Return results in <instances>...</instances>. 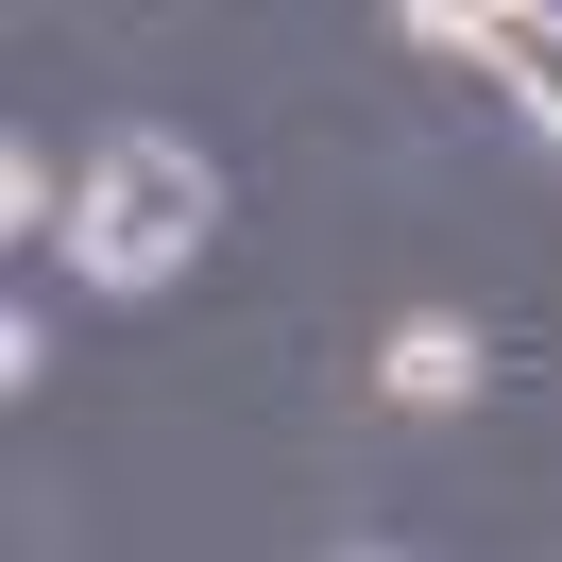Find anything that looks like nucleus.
I'll list each match as a JSON object with an SVG mask.
<instances>
[{"mask_svg": "<svg viewBox=\"0 0 562 562\" xmlns=\"http://www.w3.org/2000/svg\"><path fill=\"white\" fill-rule=\"evenodd\" d=\"M205 222H222V171L171 120H120V137L86 154V188H69V273L86 290H171L188 256H205Z\"/></svg>", "mask_w": 562, "mask_h": 562, "instance_id": "obj_1", "label": "nucleus"}, {"mask_svg": "<svg viewBox=\"0 0 562 562\" xmlns=\"http://www.w3.org/2000/svg\"><path fill=\"white\" fill-rule=\"evenodd\" d=\"M375 392H392V409H460V392H477V324L409 307V324L375 341Z\"/></svg>", "mask_w": 562, "mask_h": 562, "instance_id": "obj_2", "label": "nucleus"}, {"mask_svg": "<svg viewBox=\"0 0 562 562\" xmlns=\"http://www.w3.org/2000/svg\"><path fill=\"white\" fill-rule=\"evenodd\" d=\"M494 86H512V103H528V137L562 154V0H528V35L494 52Z\"/></svg>", "mask_w": 562, "mask_h": 562, "instance_id": "obj_3", "label": "nucleus"}, {"mask_svg": "<svg viewBox=\"0 0 562 562\" xmlns=\"http://www.w3.org/2000/svg\"><path fill=\"white\" fill-rule=\"evenodd\" d=\"M392 18H409L426 52H477V69H494V52L528 35V0H392Z\"/></svg>", "mask_w": 562, "mask_h": 562, "instance_id": "obj_4", "label": "nucleus"}, {"mask_svg": "<svg viewBox=\"0 0 562 562\" xmlns=\"http://www.w3.org/2000/svg\"><path fill=\"white\" fill-rule=\"evenodd\" d=\"M0 222H18V239H69V222H52V154H35V137H0Z\"/></svg>", "mask_w": 562, "mask_h": 562, "instance_id": "obj_5", "label": "nucleus"}]
</instances>
